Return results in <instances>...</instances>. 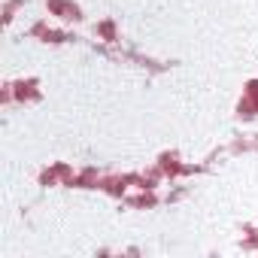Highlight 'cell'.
Instances as JSON below:
<instances>
[{"mask_svg": "<svg viewBox=\"0 0 258 258\" xmlns=\"http://www.w3.org/2000/svg\"><path fill=\"white\" fill-rule=\"evenodd\" d=\"M46 7H49L52 16H58V19H64V22H79V19H82L79 7L70 4V0H46Z\"/></svg>", "mask_w": 258, "mask_h": 258, "instance_id": "1", "label": "cell"}, {"mask_svg": "<svg viewBox=\"0 0 258 258\" xmlns=\"http://www.w3.org/2000/svg\"><path fill=\"white\" fill-rule=\"evenodd\" d=\"M13 94H16V97H22V100H25V97H40V91H37V82H34V79H28V82H16V85H13Z\"/></svg>", "mask_w": 258, "mask_h": 258, "instance_id": "2", "label": "cell"}, {"mask_svg": "<svg viewBox=\"0 0 258 258\" xmlns=\"http://www.w3.org/2000/svg\"><path fill=\"white\" fill-rule=\"evenodd\" d=\"M161 170L164 173H170V176H176L179 170H185L182 164H179V158L176 155H161Z\"/></svg>", "mask_w": 258, "mask_h": 258, "instance_id": "3", "label": "cell"}, {"mask_svg": "<svg viewBox=\"0 0 258 258\" xmlns=\"http://www.w3.org/2000/svg\"><path fill=\"white\" fill-rule=\"evenodd\" d=\"M94 34H103V37L112 43V40H115V25H112V22H100V25L94 28Z\"/></svg>", "mask_w": 258, "mask_h": 258, "instance_id": "4", "label": "cell"}, {"mask_svg": "<svg viewBox=\"0 0 258 258\" xmlns=\"http://www.w3.org/2000/svg\"><path fill=\"white\" fill-rule=\"evenodd\" d=\"M152 204H155L152 195H140V198H134V207H152Z\"/></svg>", "mask_w": 258, "mask_h": 258, "instance_id": "5", "label": "cell"}, {"mask_svg": "<svg viewBox=\"0 0 258 258\" xmlns=\"http://www.w3.org/2000/svg\"><path fill=\"white\" fill-rule=\"evenodd\" d=\"M246 97H255V100H258V79H252V82L246 85Z\"/></svg>", "mask_w": 258, "mask_h": 258, "instance_id": "6", "label": "cell"}]
</instances>
